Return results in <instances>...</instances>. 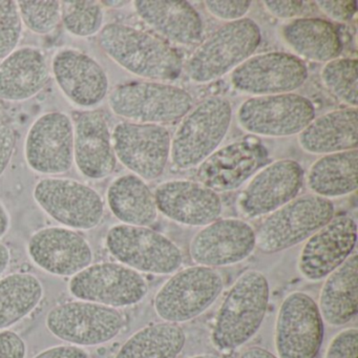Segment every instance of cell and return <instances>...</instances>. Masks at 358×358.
<instances>
[{
    "label": "cell",
    "mask_w": 358,
    "mask_h": 358,
    "mask_svg": "<svg viewBox=\"0 0 358 358\" xmlns=\"http://www.w3.org/2000/svg\"><path fill=\"white\" fill-rule=\"evenodd\" d=\"M309 76L305 62L290 53L257 54L234 69L230 83L236 91L247 95H280L303 87Z\"/></svg>",
    "instance_id": "15"
},
{
    "label": "cell",
    "mask_w": 358,
    "mask_h": 358,
    "mask_svg": "<svg viewBox=\"0 0 358 358\" xmlns=\"http://www.w3.org/2000/svg\"><path fill=\"white\" fill-rule=\"evenodd\" d=\"M33 198L62 227L89 231L98 227L104 217L101 194L87 184L68 178L47 177L39 180Z\"/></svg>",
    "instance_id": "9"
},
{
    "label": "cell",
    "mask_w": 358,
    "mask_h": 358,
    "mask_svg": "<svg viewBox=\"0 0 358 358\" xmlns=\"http://www.w3.org/2000/svg\"><path fill=\"white\" fill-rule=\"evenodd\" d=\"M51 73L58 89L77 108L94 110L108 97V73L95 58L80 50L64 48L56 52Z\"/></svg>",
    "instance_id": "20"
},
{
    "label": "cell",
    "mask_w": 358,
    "mask_h": 358,
    "mask_svg": "<svg viewBox=\"0 0 358 358\" xmlns=\"http://www.w3.org/2000/svg\"><path fill=\"white\" fill-rule=\"evenodd\" d=\"M265 9L274 17L280 20H293L305 11L303 1H263Z\"/></svg>",
    "instance_id": "43"
},
{
    "label": "cell",
    "mask_w": 358,
    "mask_h": 358,
    "mask_svg": "<svg viewBox=\"0 0 358 358\" xmlns=\"http://www.w3.org/2000/svg\"><path fill=\"white\" fill-rule=\"evenodd\" d=\"M207 11L220 20L236 22L242 20L248 13L252 3L249 0H207L204 1Z\"/></svg>",
    "instance_id": "38"
},
{
    "label": "cell",
    "mask_w": 358,
    "mask_h": 358,
    "mask_svg": "<svg viewBox=\"0 0 358 358\" xmlns=\"http://www.w3.org/2000/svg\"><path fill=\"white\" fill-rule=\"evenodd\" d=\"M303 180L305 171L297 161H274L259 169L241 192L238 211L247 219L270 215L299 196Z\"/></svg>",
    "instance_id": "17"
},
{
    "label": "cell",
    "mask_w": 358,
    "mask_h": 358,
    "mask_svg": "<svg viewBox=\"0 0 358 358\" xmlns=\"http://www.w3.org/2000/svg\"><path fill=\"white\" fill-rule=\"evenodd\" d=\"M357 66L356 58L338 57L327 62L320 71L324 87L349 108H357Z\"/></svg>",
    "instance_id": "35"
},
{
    "label": "cell",
    "mask_w": 358,
    "mask_h": 358,
    "mask_svg": "<svg viewBox=\"0 0 358 358\" xmlns=\"http://www.w3.org/2000/svg\"><path fill=\"white\" fill-rule=\"evenodd\" d=\"M133 5L148 27L171 43L187 47L202 38V18L185 0H136Z\"/></svg>",
    "instance_id": "26"
},
{
    "label": "cell",
    "mask_w": 358,
    "mask_h": 358,
    "mask_svg": "<svg viewBox=\"0 0 358 358\" xmlns=\"http://www.w3.org/2000/svg\"><path fill=\"white\" fill-rule=\"evenodd\" d=\"M16 3L22 24L35 34H51L62 22L58 0H20Z\"/></svg>",
    "instance_id": "36"
},
{
    "label": "cell",
    "mask_w": 358,
    "mask_h": 358,
    "mask_svg": "<svg viewBox=\"0 0 358 358\" xmlns=\"http://www.w3.org/2000/svg\"><path fill=\"white\" fill-rule=\"evenodd\" d=\"M324 358H358V330L347 328L337 333L327 348Z\"/></svg>",
    "instance_id": "39"
},
{
    "label": "cell",
    "mask_w": 358,
    "mask_h": 358,
    "mask_svg": "<svg viewBox=\"0 0 358 358\" xmlns=\"http://www.w3.org/2000/svg\"><path fill=\"white\" fill-rule=\"evenodd\" d=\"M358 150L324 155L308 171L306 182L312 194L322 198L335 199L357 190Z\"/></svg>",
    "instance_id": "31"
},
{
    "label": "cell",
    "mask_w": 358,
    "mask_h": 358,
    "mask_svg": "<svg viewBox=\"0 0 358 358\" xmlns=\"http://www.w3.org/2000/svg\"><path fill=\"white\" fill-rule=\"evenodd\" d=\"M22 22L14 0H0V60L17 49L22 39Z\"/></svg>",
    "instance_id": "37"
},
{
    "label": "cell",
    "mask_w": 358,
    "mask_h": 358,
    "mask_svg": "<svg viewBox=\"0 0 358 358\" xmlns=\"http://www.w3.org/2000/svg\"><path fill=\"white\" fill-rule=\"evenodd\" d=\"M270 299L265 274L248 270L232 285L217 310L211 343L220 352L234 351L248 343L261 328Z\"/></svg>",
    "instance_id": "2"
},
{
    "label": "cell",
    "mask_w": 358,
    "mask_h": 358,
    "mask_svg": "<svg viewBox=\"0 0 358 358\" xmlns=\"http://www.w3.org/2000/svg\"><path fill=\"white\" fill-rule=\"evenodd\" d=\"M186 343L180 324L157 322L134 333L115 358H177Z\"/></svg>",
    "instance_id": "33"
},
{
    "label": "cell",
    "mask_w": 358,
    "mask_h": 358,
    "mask_svg": "<svg viewBox=\"0 0 358 358\" xmlns=\"http://www.w3.org/2000/svg\"><path fill=\"white\" fill-rule=\"evenodd\" d=\"M68 289L78 301L119 309L143 301L148 285L141 273L123 264L101 262L72 276Z\"/></svg>",
    "instance_id": "12"
},
{
    "label": "cell",
    "mask_w": 358,
    "mask_h": 358,
    "mask_svg": "<svg viewBox=\"0 0 358 358\" xmlns=\"http://www.w3.org/2000/svg\"><path fill=\"white\" fill-rule=\"evenodd\" d=\"M108 208L125 225L150 227L158 219L154 192L134 173L116 178L106 192Z\"/></svg>",
    "instance_id": "30"
},
{
    "label": "cell",
    "mask_w": 358,
    "mask_h": 358,
    "mask_svg": "<svg viewBox=\"0 0 358 358\" xmlns=\"http://www.w3.org/2000/svg\"><path fill=\"white\" fill-rule=\"evenodd\" d=\"M33 358H90V355L83 348L68 343L48 348Z\"/></svg>",
    "instance_id": "44"
},
{
    "label": "cell",
    "mask_w": 358,
    "mask_h": 358,
    "mask_svg": "<svg viewBox=\"0 0 358 358\" xmlns=\"http://www.w3.org/2000/svg\"><path fill=\"white\" fill-rule=\"evenodd\" d=\"M31 261L47 273L72 278L93 264L89 241L62 226L41 228L32 234L27 246Z\"/></svg>",
    "instance_id": "21"
},
{
    "label": "cell",
    "mask_w": 358,
    "mask_h": 358,
    "mask_svg": "<svg viewBox=\"0 0 358 358\" xmlns=\"http://www.w3.org/2000/svg\"><path fill=\"white\" fill-rule=\"evenodd\" d=\"M240 358H278L268 350L262 347H250L241 353Z\"/></svg>",
    "instance_id": "45"
},
{
    "label": "cell",
    "mask_w": 358,
    "mask_h": 358,
    "mask_svg": "<svg viewBox=\"0 0 358 358\" xmlns=\"http://www.w3.org/2000/svg\"><path fill=\"white\" fill-rule=\"evenodd\" d=\"M11 227V217L9 211L0 200V240L8 234Z\"/></svg>",
    "instance_id": "46"
},
{
    "label": "cell",
    "mask_w": 358,
    "mask_h": 358,
    "mask_svg": "<svg viewBox=\"0 0 358 358\" xmlns=\"http://www.w3.org/2000/svg\"><path fill=\"white\" fill-rule=\"evenodd\" d=\"M27 164L39 175H64L74 163V125L70 115L49 112L31 125L24 139Z\"/></svg>",
    "instance_id": "16"
},
{
    "label": "cell",
    "mask_w": 358,
    "mask_h": 358,
    "mask_svg": "<svg viewBox=\"0 0 358 358\" xmlns=\"http://www.w3.org/2000/svg\"><path fill=\"white\" fill-rule=\"evenodd\" d=\"M257 248L255 229L244 220L217 219L204 226L189 243V255L196 265L217 268L236 265Z\"/></svg>",
    "instance_id": "19"
},
{
    "label": "cell",
    "mask_w": 358,
    "mask_h": 358,
    "mask_svg": "<svg viewBox=\"0 0 358 358\" xmlns=\"http://www.w3.org/2000/svg\"><path fill=\"white\" fill-rule=\"evenodd\" d=\"M16 133L13 127L0 124V177L7 171L15 152Z\"/></svg>",
    "instance_id": "42"
},
{
    "label": "cell",
    "mask_w": 358,
    "mask_h": 358,
    "mask_svg": "<svg viewBox=\"0 0 358 358\" xmlns=\"http://www.w3.org/2000/svg\"><path fill=\"white\" fill-rule=\"evenodd\" d=\"M106 246L118 263L142 273L167 275L183 264L181 249L150 227L118 224L108 229Z\"/></svg>",
    "instance_id": "8"
},
{
    "label": "cell",
    "mask_w": 358,
    "mask_h": 358,
    "mask_svg": "<svg viewBox=\"0 0 358 358\" xmlns=\"http://www.w3.org/2000/svg\"><path fill=\"white\" fill-rule=\"evenodd\" d=\"M154 196L159 213L180 225L204 227L223 211L219 194L200 182L169 180L156 188Z\"/></svg>",
    "instance_id": "23"
},
{
    "label": "cell",
    "mask_w": 358,
    "mask_h": 358,
    "mask_svg": "<svg viewBox=\"0 0 358 358\" xmlns=\"http://www.w3.org/2000/svg\"><path fill=\"white\" fill-rule=\"evenodd\" d=\"M316 5L322 13L329 18L338 22H349L357 12L355 0L345 1H316Z\"/></svg>",
    "instance_id": "40"
},
{
    "label": "cell",
    "mask_w": 358,
    "mask_h": 358,
    "mask_svg": "<svg viewBox=\"0 0 358 358\" xmlns=\"http://www.w3.org/2000/svg\"><path fill=\"white\" fill-rule=\"evenodd\" d=\"M188 358H219L217 356L213 355V354H199V355L192 356Z\"/></svg>",
    "instance_id": "49"
},
{
    "label": "cell",
    "mask_w": 358,
    "mask_h": 358,
    "mask_svg": "<svg viewBox=\"0 0 358 358\" xmlns=\"http://www.w3.org/2000/svg\"><path fill=\"white\" fill-rule=\"evenodd\" d=\"M28 347L18 333L0 331V358H27Z\"/></svg>",
    "instance_id": "41"
},
{
    "label": "cell",
    "mask_w": 358,
    "mask_h": 358,
    "mask_svg": "<svg viewBox=\"0 0 358 358\" xmlns=\"http://www.w3.org/2000/svg\"><path fill=\"white\" fill-rule=\"evenodd\" d=\"M282 35L295 54L310 62L327 64L338 58L343 52L338 31L322 18H295L282 27Z\"/></svg>",
    "instance_id": "29"
},
{
    "label": "cell",
    "mask_w": 358,
    "mask_h": 358,
    "mask_svg": "<svg viewBox=\"0 0 358 358\" xmlns=\"http://www.w3.org/2000/svg\"><path fill=\"white\" fill-rule=\"evenodd\" d=\"M324 322L317 303L305 292L294 291L278 308L274 345L278 358H315L322 349Z\"/></svg>",
    "instance_id": "13"
},
{
    "label": "cell",
    "mask_w": 358,
    "mask_h": 358,
    "mask_svg": "<svg viewBox=\"0 0 358 358\" xmlns=\"http://www.w3.org/2000/svg\"><path fill=\"white\" fill-rule=\"evenodd\" d=\"M261 41V29L251 18L227 22L205 39L188 58L186 74L199 85L213 83L250 58Z\"/></svg>",
    "instance_id": "4"
},
{
    "label": "cell",
    "mask_w": 358,
    "mask_h": 358,
    "mask_svg": "<svg viewBox=\"0 0 358 358\" xmlns=\"http://www.w3.org/2000/svg\"><path fill=\"white\" fill-rule=\"evenodd\" d=\"M60 9L62 22L73 36L89 38L103 28V7L97 0H64Z\"/></svg>",
    "instance_id": "34"
},
{
    "label": "cell",
    "mask_w": 358,
    "mask_h": 358,
    "mask_svg": "<svg viewBox=\"0 0 358 358\" xmlns=\"http://www.w3.org/2000/svg\"><path fill=\"white\" fill-rule=\"evenodd\" d=\"M315 117L311 100L295 93L251 97L236 112V120L245 131L268 138L299 135Z\"/></svg>",
    "instance_id": "11"
},
{
    "label": "cell",
    "mask_w": 358,
    "mask_h": 358,
    "mask_svg": "<svg viewBox=\"0 0 358 358\" xmlns=\"http://www.w3.org/2000/svg\"><path fill=\"white\" fill-rule=\"evenodd\" d=\"M334 215L328 199L313 194L296 196L264 220L255 231L257 247L266 255L287 250L306 242Z\"/></svg>",
    "instance_id": "6"
},
{
    "label": "cell",
    "mask_w": 358,
    "mask_h": 358,
    "mask_svg": "<svg viewBox=\"0 0 358 358\" xmlns=\"http://www.w3.org/2000/svg\"><path fill=\"white\" fill-rule=\"evenodd\" d=\"M74 125V162L79 173L90 180H103L114 173L117 158L112 131L103 113L98 110L76 113Z\"/></svg>",
    "instance_id": "24"
},
{
    "label": "cell",
    "mask_w": 358,
    "mask_h": 358,
    "mask_svg": "<svg viewBox=\"0 0 358 358\" xmlns=\"http://www.w3.org/2000/svg\"><path fill=\"white\" fill-rule=\"evenodd\" d=\"M110 110L129 122L163 125L183 118L194 98L186 90L164 83H125L108 95Z\"/></svg>",
    "instance_id": "5"
},
{
    "label": "cell",
    "mask_w": 358,
    "mask_h": 358,
    "mask_svg": "<svg viewBox=\"0 0 358 358\" xmlns=\"http://www.w3.org/2000/svg\"><path fill=\"white\" fill-rule=\"evenodd\" d=\"M102 7L106 8H112V9H120V8L125 7V6L129 5V1H122V0H103V1H100Z\"/></svg>",
    "instance_id": "48"
},
{
    "label": "cell",
    "mask_w": 358,
    "mask_h": 358,
    "mask_svg": "<svg viewBox=\"0 0 358 358\" xmlns=\"http://www.w3.org/2000/svg\"><path fill=\"white\" fill-rule=\"evenodd\" d=\"M117 161L144 181L158 179L171 158V133L164 125L120 122L112 131Z\"/></svg>",
    "instance_id": "14"
},
{
    "label": "cell",
    "mask_w": 358,
    "mask_h": 358,
    "mask_svg": "<svg viewBox=\"0 0 358 358\" xmlns=\"http://www.w3.org/2000/svg\"><path fill=\"white\" fill-rule=\"evenodd\" d=\"M43 296V282L35 274L13 272L0 278V331L28 317Z\"/></svg>",
    "instance_id": "32"
},
{
    "label": "cell",
    "mask_w": 358,
    "mask_h": 358,
    "mask_svg": "<svg viewBox=\"0 0 358 358\" xmlns=\"http://www.w3.org/2000/svg\"><path fill=\"white\" fill-rule=\"evenodd\" d=\"M299 146L311 155H330L356 150L358 144L357 108L331 110L314 118L299 134Z\"/></svg>",
    "instance_id": "27"
},
{
    "label": "cell",
    "mask_w": 358,
    "mask_h": 358,
    "mask_svg": "<svg viewBox=\"0 0 358 358\" xmlns=\"http://www.w3.org/2000/svg\"><path fill=\"white\" fill-rule=\"evenodd\" d=\"M11 263V250L7 245L0 243V276L5 273Z\"/></svg>",
    "instance_id": "47"
},
{
    "label": "cell",
    "mask_w": 358,
    "mask_h": 358,
    "mask_svg": "<svg viewBox=\"0 0 358 358\" xmlns=\"http://www.w3.org/2000/svg\"><path fill=\"white\" fill-rule=\"evenodd\" d=\"M266 146L257 141L243 139L217 148L196 171V179L213 192L238 189L267 164Z\"/></svg>",
    "instance_id": "22"
},
{
    "label": "cell",
    "mask_w": 358,
    "mask_h": 358,
    "mask_svg": "<svg viewBox=\"0 0 358 358\" xmlns=\"http://www.w3.org/2000/svg\"><path fill=\"white\" fill-rule=\"evenodd\" d=\"M356 242L355 220L347 215L333 217L303 244L297 262L299 273L309 282L324 280L351 257Z\"/></svg>",
    "instance_id": "18"
},
{
    "label": "cell",
    "mask_w": 358,
    "mask_h": 358,
    "mask_svg": "<svg viewBox=\"0 0 358 358\" xmlns=\"http://www.w3.org/2000/svg\"><path fill=\"white\" fill-rule=\"evenodd\" d=\"M322 320L332 327L349 324L358 308V257H351L324 278L318 297Z\"/></svg>",
    "instance_id": "28"
},
{
    "label": "cell",
    "mask_w": 358,
    "mask_h": 358,
    "mask_svg": "<svg viewBox=\"0 0 358 358\" xmlns=\"http://www.w3.org/2000/svg\"><path fill=\"white\" fill-rule=\"evenodd\" d=\"M231 119L227 98L211 96L196 104L182 118L171 138V163L181 171L198 167L221 145Z\"/></svg>",
    "instance_id": "3"
},
{
    "label": "cell",
    "mask_w": 358,
    "mask_h": 358,
    "mask_svg": "<svg viewBox=\"0 0 358 358\" xmlns=\"http://www.w3.org/2000/svg\"><path fill=\"white\" fill-rule=\"evenodd\" d=\"M51 79L47 56L38 48H17L0 62V100L22 102L41 93Z\"/></svg>",
    "instance_id": "25"
},
{
    "label": "cell",
    "mask_w": 358,
    "mask_h": 358,
    "mask_svg": "<svg viewBox=\"0 0 358 358\" xmlns=\"http://www.w3.org/2000/svg\"><path fill=\"white\" fill-rule=\"evenodd\" d=\"M223 276L215 268L194 265L176 271L155 295L157 315L182 324L202 315L219 299Z\"/></svg>",
    "instance_id": "7"
},
{
    "label": "cell",
    "mask_w": 358,
    "mask_h": 358,
    "mask_svg": "<svg viewBox=\"0 0 358 358\" xmlns=\"http://www.w3.org/2000/svg\"><path fill=\"white\" fill-rule=\"evenodd\" d=\"M124 324L118 309L78 299L55 306L45 317V327L53 336L80 348L110 343Z\"/></svg>",
    "instance_id": "10"
},
{
    "label": "cell",
    "mask_w": 358,
    "mask_h": 358,
    "mask_svg": "<svg viewBox=\"0 0 358 358\" xmlns=\"http://www.w3.org/2000/svg\"><path fill=\"white\" fill-rule=\"evenodd\" d=\"M98 43L113 62L140 78L159 83L181 75L183 62L178 52L145 31L112 22L100 31Z\"/></svg>",
    "instance_id": "1"
}]
</instances>
